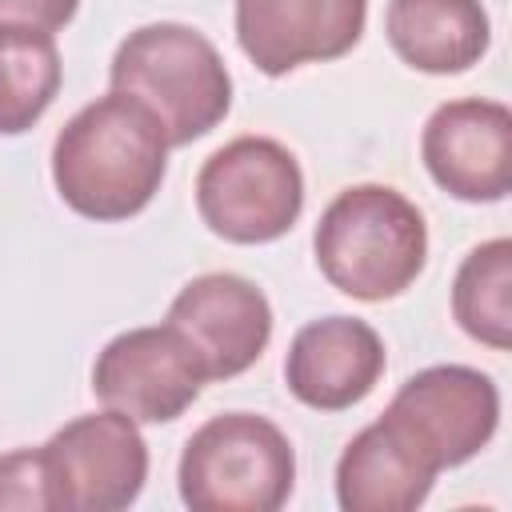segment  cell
I'll return each mask as SVG.
<instances>
[{"instance_id": "obj_1", "label": "cell", "mask_w": 512, "mask_h": 512, "mask_svg": "<svg viewBox=\"0 0 512 512\" xmlns=\"http://www.w3.org/2000/svg\"><path fill=\"white\" fill-rule=\"evenodd\" d=\"M168 148L160 120L112 88L56 132L52 180L72 212L88 220H128L160 192Z\"/></svg>"}, {"instance_id": "obj_2", "label": "cell", "mask_w": 512, "mask_h": 512, "mask_svg": "<svg viewBox=\"0 0 512 512\" xmlns=\"http://www.w3.org/2000/svg\"><path fill=\"white\" fill-rule=\"evenodd\" d=\"M312 252L332 288L380 304L424 272L428 224L404 192L388 184H352L320 212Z\"/></svg>"}, {"instance_id": "obj_3", "label": "cell", "mask_w": 512, "mask_h": 512, "mask_svg": "<svg viewBox=\"0 0 512 512\" xmlns=\"http://www.w3.org/2000/svg\"><path fill=\"white\" fill-rule=\"evenodd\" d=\"M108 80L160 120L168 144L200 140L232 108V76L216 44L172 20L128 32L112 56Z\"/></svg>"}, {"instance_id": "obj_4", "label": "cell", "mask_w": 512, "mask_h": 512, "mask_svg": "<svg viewBox=\"0 0 512 512\" xmlns=\"http://www.w3.org/2000/svg\"><path fill=\"white\" fill-rule=\"evenodd\" d=\"M176 480L192 512H276L292 496L296 452L268 416L224 412L188 436Z\"/></svg>"}, {"instance_id": "obj_5", "label": "cell", "mask_w": 512, "mask_h": 512, "mask_svg": "<svg viewBox=\"0 0 512 512\" xmlns=\"http://www.w3.org/2000/svg\"><path fill=\"white\" fill-rule=\"evenodd\" d=\"M200 220L232 244L280 240L304 208V172L272 136H236L196 176Z\"/></svg>"}, {"instance_id": "obj_6", "label": "cell", "mask_w": 512, "mask_h": 512, "mask_svg": "<svg viewBox=\"0 0 512 512\" xmlns=\"http://www.w3.org/2000/svg\"><path fill=\"white\" fill-rule=\"evenodd\" d=\"M436 472L472 460L500 424V392L488 372L468 364H432L400 384L380 416Z\"/></svg>"}, {"instance_id": "obj_7", "label": "cell", "mask_w": 512, "mask_h": 512, "mask_svg": "<svg viewBox=\"0 0 512 512\" xmlns=\"http://www.w3.org/2000/svg\"><path fill=\"white\" fill-rule=\"evenodd\" d=\"M40 452L56 512H120L148 480V444L136 420L116 408L68 420Z\"/></svg>"}, {"instance_id": "obj_8", "label": "cell", "mask_w": 512, "mask_h": 512, "mask_svg": "<svg viewBox=\"0 0 512 512\" xmlns=\"http://www.w3.org/2000/svg\"><path fill=\"white\" fill-rule=\"evenodd\" d=\"M208 384L196 348L164 320L112 336L92 364V392L136 424L176 420Z\"/></svg>"}, {"instance_id": "obj_9", "label": "cell", "mask_w": 512, "mask_h": 512, "mask_svg": "<svg viewBox=\"0 0 512 512\" xmlns=\"http://www.w3.org/2000/svg\"><path fill=\"white\" fill-rule=\"evenodd\" d=\"M428 176L456 200L492 204L512 188V112L500 100H448L420 136Z\"/></svg>"}, {"instance_id": "obj_10", "label": "cell", "mask_w": 512, "mask_h": 512, "mask_svg": "<svg viewBox=\"0 0 512 512\" xmlns=\"http://www.w3.org/2000/svg\"><path fill=\"white\" fill-rule=\"evenodd\" d=\"M168 324L196 348L208 380L248 372L272 340L268 296L236 272H204L168 304Z\"/></svg>"}, {"instance_id": "obj_11", "label": "cell", "mask_w": 512, "mask_h": 512, "mask_svg": "<svg viewBox=\"0 0 512 512\" xmlns=\"http://www.w3.org/2000/svg\"><path fill=\"white\" fill-rule=\"evenodd\" d=\"M368 0H236V44L264 72L284 76L356 48Z\"/></svg>"}, {"instance_id": "obj_12", "label": "cell", "mask_w": 512, "mask_h": 512, "mask_svg": "<svg viewBox=\"0 0 512 512\" xmlns=\"http://www.w3.org/2000/svg\"><path fill=\"white\" fill-rule=\"evenodd\" d=\"M384 376V340L360 316H324L304 324L284 356L288 392L316 412L360 404Z\"/></svg>"}, {"instance_id": "obj_13", "label": "cell", "mask_w": 512, "mask_h": 512, "mask_svg": "<svg viewBox=\"0 0 512 512\" xmlns=\"http://www.w3.org/2000/svg\"><path fill=\"white\" fill-rule=\"evenodd\" d=\"M440 472L384 420L360 428L336 460V500L344 512H412Z\"/></svg>"}, {"instance_id": "obj_14", "label": "cell", "mask_w": 512, "mask_h": 512, "mask_svg": "<svg viewBox=\"0 0 512 512\" xmlns=\"http://www.w3.org/2000/svg\"><path fill=\"white\" fill-rule=\"evenodd\" d=\"M384 32L392 52L428 76L468 72L492 40L480 0H388Z\"/></svg>"}, {"instance_id": "obj_15", "label": "cell", "mask_w": 512, "mask_h": 512, "mask_svg": "<svg viewBox=\"0 0 512 512\" xmlns=\"http://www.w3.org/2000/svg\"><path fill=\"white\" fill-rule=\"evenodd\" d=\"M452 316L472 340L496 352L512 344V240L508 236L484 240L460 260L452 280Z\"/></svg>"}, {"instance_id": "obj_16", "label": "cell", "mask_w": 512, "mask_h": 512, "mask_svg": "<svg viewBox=\"0 0 512 512\" xmlns=\"http://www.w3.org/2000/svg\"><path fill=\"white\" fill-rule=\"evenodd\" d=\"M60 76L52 32L0 28V136L28 132L56 100Z\"/></svg>"}, {"instance_id": "obj_17", "label": "cell", "mask_w": 512, "mask_h": 512, "mask_svg": "<svg viewBox=\"0 0 512 512\" xmlns=\"http://www.w3.org/2000/svg\"><path fill=\"white\" fill-rule=\"evenodd\" d=\"M20 508V512H56L52 500V480L40 448H16L0 456V512Z\"/></svg>"}, {"instance_id": "obj_18", "label": "cell", "mask_w": 512, "mask_h": 512, "mask_svg": "<svg viewBox=\"0 0 512 512\" xmlns=\"http://www.w3.org/2000/svg\"><path fill=\"white\" fill-rule=\"evenodd\" d=\"M80 0H0V28L56 32L76 16Z\"/></svg>"}]
</instances>
